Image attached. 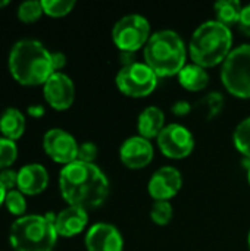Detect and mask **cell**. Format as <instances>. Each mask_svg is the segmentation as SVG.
Segmentation results:
<instances>
[{
  "label": "cell",
  "instance_id": "obj_1",
  "mask_svg": "<svg viewBox=\"0 0 250 251\" xmlns=\"http://www.w3.org/2000/svg\"><path fill=\"white\" fill-rule=\"evenodd\" d=\"M60 194L69 206L81 209L99 207L109 194L106 175L94 165L75 160L59 174Z\"/></svg>",
  "mask_w": 250,
  "mask_h": 251
},
{
  "label": "cell",
  "instance_id": "obj_2",
  "mask_svg": "<svg viewBox=\"0 0 250 251\" xmlns=\"http://www.w3.org/2000/svg\"><path fill=\"white\" fill-rule=\"evenodd\" d=\"M9 69L12 76L21 85H44V82L55 74L52 51L37 40H19L10 49Z\"/></svg>",
  "mask_w": 250,
  "mask_h": 251
},
{
  "label": "cell",
  "instance_id": "obj_3",
  "mask_svg": "<svg viewBox=\"0 0 250 251\" xmlns=\"http://www.w3.org/2000/svg\"><path fill=\"white\" fill-rule=\"evenodd\" d=\"M186 46L172 29H162L150 35L144 46L146 65L158 76L178 75L186 66Z\"/></svg>",
  "mask_w": 250,
  "mask_h": 251
},
{
  "label": "cell",
  "instance_id": "obj_4",
  "mask_svg": "<svg viewBox=\"0 0 250 251\" xmlns=\"http://www.w3.org/2000/svg\"><path fill=\"white\" fill-rule=\"evenodd\" d=\"M233 35L228 26L218 21H206L196 28L190 40V56L202 68L224 63L231 53Z\"/></svg>",
  "mask_w": 250,
  "mask_h": 251
},
{
  "label": "cell",
  "instance_id": "obj_5",
  "mask_svg": "<svg viewBox=\"0 0 250 251\" xmlns=\"http://www.w3.org/2000/svg\"><path fill=\"white\" fill-rule=\"evenodd\" d=\"M56 215H27L18 218L9 232V241L15 251H52L57 241L55 228Z\"/></svg>",
  "mask_w": 250,
  "mask_h": 251
},
{
  "label": "cell",
  "instance_id": "obj_6",
  "mask_svg": "<svg viewBox=\"0 0 250 251\" xmlns=\"http://www.w3.org/2000/svg\"><path fill=\"white\" fill-rule=\"evenodd\" d=\"M221 79L230 94L250 99V44L231 50L222 63Z\"/></svg>",
  "mask_w": 250,
  "mask_h": 251
},
{
  "label": "cell",
  "instance_id": "obj_7",
  "mask_svg": "<svg viewBox=\"0 0 250 251\" xmlns=\"http://www.w3.org/2000/svg\"><path fill=\"white\" fill-rule=\"evenodd\" d=\"M150 38L149 21L137 13L122 16L112 29V40L119 51L134 53L140 47L146 46Z\"/></svg>",
  "mask_w": 250,
  "mask_h": 251
},
{
  "label": "cell",
  "instance_id": "obj_8",
  "mask_svg": "<svg viewBox=\"0 0 250 251\" xmlns=\"http://www.w3.org/2000/svg\"><path fill=\"white\" fill-rule=\"evenodd\" d=\"M116 87L128 97H146L158 85V75L146 65L136 62L116 74Z\"/></svg>",
  "mask_w": 250,
  "mask_h": 251
},
{
  "label": "cell",
  "instance_id": "obj_9",
  "mask_svg": "<svg viewBox=\"0 0 250 251\" xmlns=\"http://www.w3.org/2000/svg\"><path fill=\"white\" fill-rule=\"evenodd\" d=\"M158 146L167 157L183 159L193 151L194 138L184 125L169 124L158 135Z\"/></svg>",
  "mask_w": 250,
  "mask_h": 251
},
{
  "label": "cell",
  "instance_id": "obj_10",
  "mask_svg": "<svg viewBox=\"0 0 250 251\" xmlns=\"http://www.w3.org/2000/svg\"><path fill=\"white\" fill-rule=\"evenodd\" d=\"M43 147H44L46 154L52 160L62 163L65 166L75 162L78 156V144L75 138L69 132L60 128L49 129L44 134Z\"/></svg>",
  "mask_w": 250,
  "mask_h": 251
},
{
  "label": "cell",
  "instance_id": "obj_11",
  "mask_svg": "<svg viewBox=\"0 0 250 251\" xmlns=\"http://www.w3.org/2000/svg\"><path fill=\"white\" fill-rule=\"evenodd\" d=\"M46 101L55 110H66L75 99V87L72 79L62 72H55L43 85Z\"/></svg>",
  "mask_w": 250,
  "mask_h": 251
},
{
  "label": "cell",
  "instance_id": "obj_12",
  "mask_svg": "<svg viewBox=\"0 0 250 251\" xmlns=\"http://www.w3.org/2000/svg\"><path fill=\"white\" fill-rule=\"evenodd\" d=\"M183 185V178L181 172L172 166H164L159 168L150 178L147 184V190L152 199L156 201L165 200L168 201L172 199L181 188Z\"/></svg>",
  "mask_w": 250,
  "mask_h": 251
},
{
  "label": "cell",
  "instance_id": "obj_13",
  "mask_svg": "<svg viewBox=\"0 0 250 251\" xmlns=\"http://www.w3.org/2000/svg\"><path fill=\"white\" fill-rule=\"evenodd\" d=\"M85 249L87 251H122L124 240L116 226L99 222L87 231Z\"/></svg>",
  "mask_w": 250,
  "mask_h": 251
},
{
  "label": "cell",
  "instance_id": "obj_14",
  "mask_svg": "<svg viewBox=\"0 0 250 251\" xmlns=\"http://www.w3.org/2000/svg\"><path fill=\"white\" fill-rule=\"evenodd\" d=\"M121 162L130 169H141L153 159V146L147 138L134 135L127 138L119 149Z\"/></svg>",
  "mask_w": 250,
  "mask_h": 251
},
{
  "label": "cell",
  "instance_id": "obj_15",
  "mask_svg": "<svg viewBox=\"0 0 250 251\" xmlns=\"http://www.w3.org/2000/svg\"><path fill=\"white\" fill-rule=\"evenodd\" d=\"M49 185V174L43 165L29 163L18 172V190L27 196H37Z\"/></svg>",
  "mask_w": 250,
  "mask_h": 251
},
{
  "label": "cell",
  "instance_id": "obj_16",
  "mask_svg": "<svg viewBox=\"0 0 250 251\" xmlns=\"http://www.w3.org/2000/svg\"><path fill=\"white\" fill-rule=\"evenodd\" d=\"M88 224V215L85 209L77 206H68L56 215L55 228L60 237H74L78 235Z\"/></svg>",
  "mask_w": 250,
  "mask_h": 251
},
{
  "label": "cell",
  "instance_id": "obj_17",
  "mask_svg": "<svg viewBox=\"0 0 250 251\" xmlns=\"http://www.w3.org/2000/svg\"><path fill=\"white\" fill-rule=\"evenodd\" d=\"M165 128V116L164 112L156 107V106H149L146 107L137 121V129H139V135L143 138H153L162 132V129Z\"/></svg>",
  "mask_w": 250,
  "mask_h": 251
},
{
  "label": "cell",
  "instance_id": "obj_18",
  "mask_svg": "<svg viewBox=\"0 0 250 251\" xmlns=\"http://www.w3.org/2000/svg\"><path fill=\"white\" fill-rule=\"evenodd\" d=\"M25 131V118L22 112L15 107L6 109L0 116V132L7 140H18Z\"/></svg>",
  "mask_w": 250,
  "mask_h": 251
},
{
  "label": "cell",
  "instance_id": "obj_19",
  "mask_svg": "<svg viewBox=\"0 0 250 251\" xmlns=\"http://www.w3.org/2000/svg\"><path fill=\"white\" fill-rule=\"evenodd\" d=\"M178 81L189 91H200L208 85L209 75L205 71V68H202L196 63H192V65H186L180 71Z\"/></svg>",
  "mask_w": 250,
  "mask_h": 251
},
{
  "label": "cell",
  "instance_id": "obj_20",
  "mask_svg": "<svg viewBox=\"0 0 250 251\" xmlns=\"http://www.w3.org/2000/svg\"><path fill=\"white\" fill-rule=\"evenodd\" d=\"M214 9H215V15H217L215 21H218L220 24L230 28L231 25L239 24L243 6L237 0H221V1L215 3Z\"/></svg>",
  "mask_w": 250,
  "mask_h": 251
},
{
  "label": "cell",
  "instance_id": "obj_21",
  "mask_svg": "<svg viewBox=\"0 0 250 251\" xmlns=\"http://www.w3.org/2000/svg\"><path fill=\"white\" fill-rule=\"evenodd\" d=\"M224 107V96L220 91H212L208 93L205 97H202L196 103V109L205 115L206 119H214L217 118Z\"/></svg>",
  "mask_w": 250,
  "mask_h": 251
},
{
  "label": "cell",
  "instance_id": "obj_22",
  "mask_svg": "<svg viewBox=\"0 0 250 251\" xmlns=\"http://www.w3.org/2000/svg\"><path fill=\"white\" fill-rule=\"evenodd\" d=\"M233 141H234L236 149L246 159L250 160V116L243 119L237 125V128H236V131L233 134Z\"/></svg>",
  "mask_w": 250,
  "mask_h": 251
},
{
  "label": "cell",
  "instance_id": "obj_23",
  "mask_svg": "<svg viewBox=\"0 0 250 251\" xmlns=\"http://www.w3.org/2000/svg\"><path fill=\"white\" fill-rule=\"evenodd\" d=\"M174 215V209L171 206L169 201L161 200V201H155L152 209H150V219L153 221V224L159 225V226H165L171 222Z\"/></svg>",
  "mask_w": 250,
  "mask_h": 251
},
{
  "label": "cell",
  "instance_id": "obj_24",
  "mask_svg": "<svg viewBox=\"0 0 250 251\" xmlns=\"http://www.w3.org/2000/svg\"><path fill=\"white\" fill-rule=\"evenodd\" d=\"M43 13L44 12H43L41 1H37V0L24 1L18 7V18H19V21H22L25 24H32V22L38 21Z\"/></svg>",
  "mask_w": 250,
  "mask_h": 251
},
{
  "label": "cell",
  "instance_id": "obj_25",
  "mask_svg": "<svg viewBox=\"0 0 250 251\" xmlns=\"http://www.w3.org/2000/svg\"><path fill=\"white\" fill-rule=\"evenodd\" d=\"M41 6L46 15L53 16V18H60V16L68 15L74 9L75 1L74 0H43Z\"/></svg>",
  "mask_w": 250,
  "mask_h": 251
},
{
  "label": "cell",
  "instance_id": "obj_26",
  "mask_svg": "<svg viewBox=\"0 0 250 251\" xmlns=\"http://www.w3.org/2000/svg\"><path fill=\"white\" fill-rule=\"evenodd\" d=\"M18 157V147L15 141L0 137V171L9 169V166Z\"/></svg>",
  "mask_w": 250,
  "mask_h": 251
},
{
  "label": "cell",
  "instance_id": "obj_27",
  "mask_svg": "<svg viewBox=\"0 0 250 251\" xmlns=\"http://www.w3.org/2000/svg\"><path fill=\"white\" fill-rule=\"evenodd\" d=\"M4 206L6 209L15 215V216H22L27 210V201H25V197L24 194L19 191V190H12V191H7L6 194V199H4Z\"/></svg>",
  "mask_w": 250,
  "mask_h": 251
},
{
  "label": "cell",
  "instance_id": "obj_28",
  "mask_svg": "<svg viewBox=\"0 0 250 251\" xmlns=\"http://www.w3.org/2000/svg\"><path fill=\"white\" fill-rule=\"evenodd\" d=\"M97 157V147L94 143L85 141L78 146V156L77 160L84 162V163H93L94 159Z\"/></svg>",
  "mask_w": 250,
  "mask_h": 251
},
{
  "label": "cell",
  "instance_id": "obj_29",
  "mask_svg": "<svg viewBox=\"0 0 250 251\" xmlns=\"http://www.w3.org/2000/svg\"><path fill=\"white\" fill-rule=\"evenodd\" d=\"M0 182L6 188V191L15 190V187H18V172H15L12 169L0 171Z\"/></svg>",
  "mask_w": 250,
  "mask_h": 251
},
{
  "label": "cell",
  "instance_id": "obj_30",
  "mask_svg": "<svg viewBox=\"0 0 250 251\" xmlns=\"http://www.w3.org/2000/svg\"><path fill=\"white\" fill-rule=\"evenodd\" d=\"M239 26L240 29L250 37V4L245 6L243 10H242V16H240V21H239Z\"/></svg>",
  "mask_w": 250,
  "mask_h": 251
},
{
  "label": "cell",
  "instance_id": "obj_31",
  "mask_svg": "<svg viewBox=\"0 0 250 251\" xmlns=\"http://www.w3.org/2000/svg\"><path fill=\"white\" fill-rule=\"evenodd\" d=\"M171 110H172V113L177 115V116H186V115L192 110V106H190V103L186 101V100H178V101H175V103L172 104Z\"/></svg>",
  "mask_w": 250,
  "mask_h": 251
},
{
  "label": "cell",
  "instance_id": "obj_32",
  "mask_svg": "<svg viewBox=\"0 0 250 251\" xmlns=\"http://www.w3.org/2000/svg\"><path fill=\"white\" fill-rule=\"evenodd\" d=\"M52 65H53V71L59 72L66 65V56L60 51H52Z\"/></svg>",
  "mask_w": 250,
  "mask_h": 251
},
{
  "label": "cell",
  "instance_id": "obj_33",
  "mask_svg": "<svg viewBox=\"0 0 250 251\" xmlns=\"http://www.w3.org/2000/svg\"><path fill=\"white\" fill-rule=\"evenodd\" d=\"M121 63H122V68L124 66H130V65H133V63H136V56H134V53H131V51H121Z\"/></svg>",
  "mask_w": 250,
  "mask_h": 251
},
{
  "label": "cell",
  "instance_id": "obj_34",
  "mask_svg": "<svg viewBox=\"0 0 250 251\" xmlns=\"http://www.w3.org/2000/svg\"><path fill=\"white\" fill-rule=\"evenodd\" d=\"M28 115H29L31 118L38 119V118H41V116L44 115V107H43L41 104H32V106L28 107Z\"/></svg>",
  "mask_w": 250,
  "mask_h": 251
},
{
  "label": "cell",
  "instance_id": "obj_35",
  "mask_svg": "<svg viewBox=\"0 0 250 251\" xmlns=\"http://www.w3.org/2000/svg\"><path fill=\"white\" fill-rule=\"evenodd\" d=\"M6 194H7V191H6V188L1 185V182H0V206H1V204H4Z\"/></svg>",
  "mask_w": 250,
  "mask_h": 251
},
{
  "label": "cell",
  "instance_id": "obj_36",
  "mask_svg": "<svg viewBox=\"0 0 250 251\" xmlns=\"http://www.w3.org/2000/svg\"><path fill=\"white\" fill-rule=\"evenodd\" d=\"M7 4H9V0H0V9H3Z\"/></svg>",
  "mask_w": 250,
  "mask_h": 251
},
{
  "label": "cell",
  "instance_id": "obj_37",
  "mask_svg": "<svg viewBox=\"0 0 250 251\" xmlns=\"http://www.w3.org/2000/svg\"><path fill=\"white\" fill-rule=\"evenodd\" d=\"M248 179H249V184H250V165H249V169H248Z\"/></svg>",
  "mask_w": 250,
  "mask_h": 251
},
{
  "label": "cell",
  "instance_id": "obj_38",
  "mask_svg": "<svg viewBox=\"0 0 250 251\" xmlns=\"http://www.w3.org/2000/svg\"><path fill=\"white\" fill-rule=\"evenodd\" d=\"M248 241H249V249H250V232H249V238H248Z\"/></svg>",
  "mask_w": 250,
  "mask_h": 251
}]
</instances>
